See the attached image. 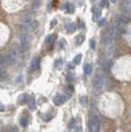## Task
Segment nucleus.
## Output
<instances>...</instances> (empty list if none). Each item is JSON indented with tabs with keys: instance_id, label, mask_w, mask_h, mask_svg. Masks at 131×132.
Returning a JSON list of instances; mask_svg holds the SVG:
<instances>
[{
	"instance_id": "obj_18",
	"label": "nucleus",
	"mask_w": 131,
	"mask_h": 132,
	"mask_svg": "<svg viewBox=\"0 0 131 132\" xmlns=\"http://www.w3.org/2000/svg\"><path fill=\"white\" fill-rule=\"evenodd\" d=\"M80 102L81 104L83 106V107H86V106L88 105V98L87 96H83L81 98H80Z\"/></svg>"
},
{
	"instance_id": "obj_10",
	"label": "nucleus",
	"mask_w": 131,
	"mask_h": 132,
	"mask_svg": "<svg viewBox=\"0 0 131 132\" xmlns=\"http://www.w3.org/2000/svg\"><path fill=\"white\" fill-rule=\"evenodd\" d=\"M36 108V100L34 97H31L29 101V109L31 111H34Z\"/></svg>"
},
{
	"instance_id": "obj_33",
	"label": "nucleus",
	"mask_w": 131,
	"mask_h": 132,
	"mask_svg": "<svg viewBox=\"0 0 131 132\" xmlns=\"http://www.w3.org/2000/svg\"><path fill=\"white\" fill-rule=\"evenodd\" d=\"M3 111H4V106L0 103V112H3Z\"/></svg>"
},
{
	"instance_id": "obj_4",
	"label": "nucleus",
	"mask_w": 131,
	"mask_h": 132,
	"mask_svg": "<svg viewBox=\"0 0 131 132\" xmlns=\"http://www.w3.org/2000/svg\"><path fill=\"white\" fill-rule=\"evenodd\" d=\"M53 102L56 106H62L67 102V97L63 94H57L53 98Z\"/></svg>"
},
{
	"instance_id": "obj_16",
	"label": "nucleus",
	"mask_w": 131,
	"mask_h": 132,
	"mask_svg": "<svg viewBox=\"0 0 131 132\" xmlns=\"http://www.w3.org/2000/svg\"><path fill=\"white\" fill-rule=\"evenodd\" d=\"M81 60H82V54H77V56L73 58V63L74 64H79L80 62H81Z\"/></svg>"
},
{
	"instance_id": "obj_6",
	"label": "nucleus",
	"mask_w": 131,
	"mask_h": 132,
	"mask_svg": "<svg viewBox=\"0 0 131 132\" xmlns=\"http://www.w3.org/2000/svg\"><path fill=\"white\" fill-rule=\"evenodd\" d=\"M40 67V58L35 57L31 61V69L32 70H37Z\"/></svg>"
},
{
	"instance_id": "obj_21",
	"label": "nucleus",
	"mask_w": 131,
	"mask_h": 132,
	"mask_svg": "<svg viewBox=\"0 0 131 132\" xmlns=\"http://www.w3.org/2000/svg\"><path fill=\"white\" fill-rule=\"evenodd\" d=\"M62 65H63V61L61 60H56L55 61V63H54V67L56 69H60L62 67Z\"/></svg>"
},
{
	"instance_id": "obj_15",
	"label": "nucleus",
	"mask_w": 131,
	"mask_h": 132,
	"mask_svg": "<svg viewBox=\"0 0 131 132\" xmlns=\"http://www.w3.org/2000/svg\"><path fill=\"white\" fill-rule=\"evenodd\" d=\"M42 4V1H34L31 4V9L32 10H36L38 9Z\"/></svg>"
},
{
	"instance_id": "obj_30",
	"label": "nucleus",
	"mask_w": 131,
	"mask_h": 132,
	"mask_svg": "<svg viewBox=\"0 0 131 132\" xmlns=\"http://www.w3.org/2000/svg\"><path fill=\"white\" fill-rule=\"evenodd\" d=\"M9 132H18V130H17V127H13V128H12V129L10 130Z\"/></svg>"
},
{
	"instance_id": "obj_14",
	"label": "nucleus",
	"mask_w": 131,
	"mask_h": 132,
	"mask_svg": "<svg viewBox=\"0 0 131 132\" xmlns=\"http://www.w3.org/2000/svg\"><path fill=\"white\" fill-rule=\"evenodd\" d=\"M66 31H68V32H70V33H72L73 31H76V26L74 25L73 23H70L69 25H67L66 26Z\"/></svg>"
},
{
	"instance_id": "obj_1",
	"label": "nucleus",
	"mask_w": 131,
	"mask_h": 132,
	"mask_svg": "<svg viewBox=\"0 0 131 132\" xmlns=\"http://www.w3.org/2000/svg\"><path fill=\"white\" fill-rule=\"evenodd\" d=\"M100 118L97 116H93L89 122V132H99L100 130Z\"/></svg>"
},
{
	"instance_id": "obj_12",
	"label": "nucleus",
	"mask_w": 131,
	"mask_h": 132,
	"mask_svg": "<svg viewBox=\"0 0 131 132\" xmlns=\"http://www.w3.org/2000/svg\"><path fill=\"white\" fill-rule=\"evenodd\" d=\"M92 72V67L90 64H86L84 65V73L86 75H89L91 74Z\"/></svg>"
},
{
	"instance_id": "obj_13",
	"label": "nucleus",
	"mask_w": 131,
	"mask_h": 132,
	"mask_svg": "<svg viewBox=\"0 0 131 132\" xmlns=\"http://www.w3.org/2000/svg\"><path fill=\"white\" fill-rule=\"evenodd\" d=\"M84 40H85V36L84 35H82V34L78 35L76 37V44L78 46H80L83 43Z\"/></svg>"
},
{
	"instance_id": "obj_11",
	"label": "nucleus",
	"mask_w": 131,
	"mask_h": 132,
	"mask_svg": "<svg viewBox=\"0 0 131 132\" xmlns=\"http://www.w3.org/2000/svg\"><path fill=\"white\" fill-rule=\"evenodd\" d=\"M55 38H56V35H54V34L49 35L46 36V43L48 44V45H50V44H52L54 41Z\"/></svg>"
},
{
	"instance_id": "obj_23",
	"label": "nucleus",
	"mask_w": 131,
	"mask_h": 132,
	"mask_svg": "<svg viewBox=\"0 0 131 132\" xmlns=\"http://www.w3.org/2000/svg\"><path fill=\"white\" fill-rule=\"evenodd\" d=\"M75 126H76V120H75V118H72L69 120V128H73Z\"/></svg>"
},
{
	"instance_id": "obj_17",
	"label": "nucleus",
	"mask_w": 131,
	"mask_h": 132,
	"mask_svg": "<svg viewBox=\"0 0 131 132\" xmlns=\"http://www.w3.org/2000/svg\"><path fill=\"white\" fill-rule=\"evenodd\" d=\"M111 63L108 60H106L102 64V68H103L104 70H109V69H111Z\"/></svg>"
},
{
	"instance_id": "obj_8",
	"label": "nucleus",
	"mask_w": 131,
	"mask_h": 132,
	"mask_svg": "<svg viewBox=\"0 0 131 132\" xmlns=\"http://www.w3.org/2000/svg\"><path fill=\"white\" fill-rule=\"evenodd\" d=\"M30 98L31 97H30V96L27 93H23L20 95L19 97H18V102L21 104H24L26 102H28L30 101Z\"/></svg>"
},
{
	"instance_id": "obj_29",
	"label": "nucleus",
	"mask_w": 131,
	"mask_h": 132,
	"mask_svg": "<svg viewBox=\"0 0 131 132\" xmlns=\"http://www.w3.org/2000/svg\"><path fill=\"white\" fill-rule=\"evenodd\" d=\"M105 21H106V20H105V18H102V19H101V20L99 21L98 24H99L100 27H102V26L105 23Z\"/></svg>"
},
{
	"instance_id": "obj_20",
	"label": "nucleus",
	"mask_w": 131,
	"mask_h": 132,
	"mask_svg": "<svg viewBox=\"0 0 131 132\" xmlns=\"http://www.w3.org/2000/svg\"><path fill=\"white\" fill-rule=\"evenodd\" d=\"M74 11H75V8H74V5H73V4H69V7H68V9H67L66 12L68 13L72 14V13H74Z\"/></svg>"
},
{
	"instance_id": "obj_2",
	"label": "nucleus",
	"mask_w": 131,
	"mask_h": 132,
	"mask_svg": "<svg viewBox=\"0 0 131 132\" xmlns=\"http://www.w3.org/2000/svg\"><path fill=\"white\" fill-rule=\"evenodd\" d=\"M92 84H93V87H94L97 90L102 89L105 84V76L102 74H100V73L96 74L92 81Z\"/></svg>"
},
{
	"instance_id": "obj_3",
	"label": "nucleus",
	"mask_w": 131,
	"mask_h": 132,
	"mask_svg": "<svg viewBox=\"0 0 131 132\" xmlns=\"http://www.w3.org/2000/svg\"><path fill=\"white\" fill-rule=\"evenodd\" d=\"M17 53L16 50H10L8 53H7L6 56V62L8 65H14L17 62Z\"/></svg>"
},
{
	"instance_id": "obj_27",
	"label": "nucleus",
	"mask_w": 131,
	"mask_h": 132,
	"mask_svg": "<svg viewBox=\"0 0 131 132\" xmlns=\"http://www.w3.org/2000/svg\"><path fill=\"white\" fill-rule=\"evenodd\" d=\"M108 3H109L108 1H102L101 2V4H102V7H103V8H105V7H108Z\"/></svg>"
},
{
	"instance_id": "obj_24",
	"label": "nucleus",
	"mask_w": 131,
	"mask_h": 132,
	"mask_svg": "<svg viewBox=\"0 0 131 132\" xmlns=\"http://www.w3.org/2000/svg\"><path fill=\"white\" fill-rule=\"evenodd\" d=\"M73 78H74V75L73 74H71V73H69V74H68L66 75V81L67 82H71L73 79Z\"/></svg>"
},
{
	"instance_id": "obj_25",
	"label": "nucleus",
	"mask_w": 131,
	"mask_h": 132,
	"mask_svg": "<svg viewBox=\"0 0 131 132\" xmlns=\"http://www.w3.org/2000/svg\"><path fill=\"white\" fill-rule=\"evenodd\" d=\"M65 89L69 92V93H73L74 89H73V86H71V85H68L66 87H65Z\"/></svg>"
},
{
	"instance_id": "obj_7",
	"label": "nucleus",
	"mask_w": 131,
	"mask_h": 132,
	"mask_svg": "<svg viewBox=\"0 0 131 132\" xmlns=\"http://www.w3.org/2000/svg\"><path fill=\"white\" fill-rule=\"evenodd\" d=\"M20 41L21 46H27L30 42V36L27 34V33H23L20 36Z\"/></svg>"
},
{
	"instance_id": "obj_5",
	"label": "nucleus",
	"mask_w": 131,
	"mask_h": 132,
	"mask_svg": "<svg viewBox=\"0 0 131 132\" xmlns=\"http://www.w3.org/2000/svg\"><path fill=\"white\" fill-rule=\"evenodd\" d=\"M122 12L131 16V1H123L121 3Z\"/></svg>"
},
{
	"instance_id": "obj_9",
	"label": "nucleus",
	"mask_w": 131,
	"mask_h": 132,
	"mask_svg": "<svg viewBox=\"0 0 131 132\" xmlns=\"http://www.w3.org/2000/svg\"><path fill=\"white\" fill-rule=\"evenodd\" d=\"M92 13H93V20L96 21L98 18H100L101 15H102V11L97 8H94L92 9Z\"/></svg>"
},
{
	"instance_id": "obj_31",
	"label": "nucleus",
	"mask_w": 131,
	"mask_h": 132,
	"mask_svg": "<svg viewBox=\"0 0 131 132\" xmlns=\"http://www.w3.org/2000/svg\"><path fill=\"white\" fill-rule=\"evenodd\" d=\"M3 75V69L1 66H0V78H2Z\"/></svg>"
},
{
	"instance_id": "obj_28",
	"label": "nucleus",
	"mask_w": 131,
	"mask_h": 132,
	"mask_svg": "<svg viewBox=\"0 0 131 132\" xmlns=\"http://www.w3.org/2000/svg\"><path fill=\"white\" fill-rule=\"evenodd\" d=\"M67 67H68L69 69H73L75 66L73 65V63H69V64H68V66H67Z\"/></svg>"
},
{
	"instance_id": "obj_32",
	"label": "nucleus",
	"mask_w": 131,
	"mask_h": 132,
	"mask_svg": "<svg viewBox=\"0 0 131 132\" xmlns=\"http://www.w3.org/2000/svg\"><path fill=\"white\" fill-rule=\"evenodd\" d=\"M57 23V21H56L55 19L54 20H53L51 21V27H54V25Z\"/></svg>"
},
{
	"instance_id": "obj_26",
	"label": "nucleus",
	"mask_w": 131,
	"mask_h": 132,
	"mask_svg": "<svg viewBox=\"0 0 131 132\" xmlns=\"http://www.w3.org/2000/svg\"><path fill=\"white\" fill-rule=\"evenodd\" d=\"M95 46H96V41L94 40H91V41H90V46H91V48L95 49Z\"/></svg>"
},
{
	"instance_id": "obj_19",
	"label": "nucleus",
	"mask_w": 131,
	"mask_h": 132,
	"mask_svg": "<svg viewBox=\"0 0 131 132\" xmlns=\"http://www.w3.org/2000/svg\"><path fill=\"white\" fill-rule=\"evenodd\" d=\"M20 124L21 126L26 127L28 125V120L27 117H21V120H20Z\"/></svg>"
},
{
	"instance_id": "obj_34",
	"label": "nucleus",
	"mask_w": 131,
	"mask_h": 132,
	"mask_svg": "<svg viewBox=\"0 0 131 132\" xmlns=\"http://www.w3.org/2000/svg\"><path fill=\"white\" fill-rule=\"evenodd\" d=\"M0 132H3V126L1 122H0Z\"/></svg>"
},
{
	"instance_id": "obj_22",
	"label": "nucleus",
	"mask_w": 131,
	"mask_h": 132,
	"mask_svg": "<svg viewBox=\"0 0 131 132\" xmlns=\"http://www.w3.org/2000/svg\"><path fill=\"white\" fill-rule=\"evenodd\" d=\"M42 118H43V120H45V122H49V120H50L52 119V116L50 114H48V113H46V114H44L42 116Z\"/></svg>"
}]
</instances>
